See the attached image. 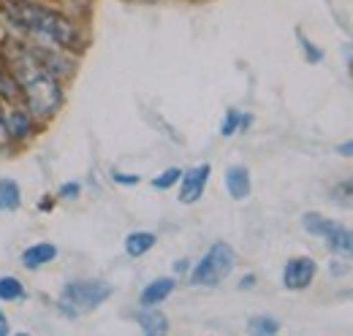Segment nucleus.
Returning <instances> with one entry per match:
<instances>
[{
    "label": "nucleus",
    "mask_w": 353,
    "mask_h": 336,
    "mask_svg": "<svg viewBox=\"0 0 353 336\" xmlns=\"http://www.w3.org/2000/svg\"><path fill=\"white\" fill-rule=\"evenodd\" d=\"M14 84L19 90V95L25 98L28 112L36 120H52L57 114V109L63 106V87L54 74H49L44 63L33 54V49L28 43L11 41L6 43V54H3Z\"/></svg>",
    "instance_id": "obj_1"
},
{
    "label": "nucleus",
    "mask_w": 353,
    "mask_h": 336,
    "mask_svg": "<svg viewBox=\"0 0 353 336\" xmlns=\"http://www.w3.org/2000/svg\"><path fill=\"white\" fill-rule=\"evenodd\" d=\"M6 17L17 30H22L28 39H33V43H46V46L65 49V52H74L82 46L79 28L65 14H60L57 8L41 6L39 0L8 3Z\"/></svg>",
    "instance_id": "obj_2"
},
{
    "label": "nucleus",
    "mask_w": 353,
    "mask_h": 336,
    "mask_svg": "<svg viewBox=\"0 0 353 336\" xmlns=\"http://www.w3.org/2000/svg\"><path fill=\"white\" fill-rule=\"evenodd\" d=\"M114 293V288L106 280H77L68 282L57 295V309L65 317H82L101 304H106Z\"/></svg>",
    "instance_id": "obj_3"
},
{
    "label": "nucleus",
    "mask_w": 353,
    "mask_h": 336,
    "mask_svg": "<svg viewBox=\"0 0 353 336\" xmlns=\"http://www.w3.org/2000/svg\"><path fill=\"white\" fill-rule=\"evenodd\" d=\"M234 266H236V252L231 250L225 242H215L207 250V255L193 266L190 282L201 285V288H215L234 271Z\"/></svg>",
    "instance_id": "obj_4"
},
{
    "label": "nucleus",
    "mask_w": 353,
    "mask_h": 336,
    "mask_svg": "<svg viewBox=\"0 0 353 336\" xmlns=\"http://www.w3.org/2000/svg\"><path fill=\"white\" fill-rule=\"evenodd\" d=\"M302 228L307 231L310 236H321V239H326L329 250L334 252V255L353 260V231L351 228H345V225H340L337 220H329V217H323V214H318V211H307V214L302 217Z\"/></svg>",
    "instance_id": "obj_5"
},
{
    "label": "nucleus",
    "mask_w": 353,
    "mask_h": 336,
    "mask_svg": "<svg viewBox=\"0 0 353 336\" xmlns=\"http://www.w3.org/2000/svg\"><path fill=\"white\" fill-rule=\"evenodd\" d=\"M315 271H318V266H315L312 258H307V255L291 258L285 263V269H283V288L294 291V293L307 291L310 285H312V280H315Z\"/></svg>",
    "instance_id": "obj_6"
},
{
    "label": "nucleus",
    "mask_w": 353,
    "mask_h": 336,
    "mask_svg": "<svg viewBox=\"0 0 353 336\" xmlns=\"http://www.w3.org/2000/svg\"><path fill=\"white\" fill-rule=\"evenodd\" d=\"M210 174H212V166H210V163L188 168V171L179 176V204H196V201L204 196V190H207Z\"/></svg>",
    "instance_id": "obj_7"
},
{
    "label": "nucleus",
    "mask_w": 353,
    "mask_h": 336,
    "mask_svg": "<svg viewBox=\"0 0 353 336\" xmlns=\"http://www.w3.org/2000/svg\"><path fill=\"white\" fill-rule=\"evenodd\" d=\"M33 120L36 117L28 109H8V112H3V133L11 141H25L33 133V125H36Z\"/></svg>",
    "instance_id": "obj_8"
},
{
    "label": "nucleus",
    "mask_w": 353,
    "mask_h": 336,
    "mask_svg": "<svg viewBox=\"0 0 353 336\" xmlns=\"http://www.w3.org/2000/svg\"><path fill=\"white\" fill-rule=\"evenodd\" d=\"M225 190L234 201H245L253 190L250 185V171L245 166H228L225 168Z\"/></svg>",
    "instance_id": "obj_9"
},
{
    "label": "nucleus",
    "mask_w": 353,
    "mask_h": 336,
    "mask_svg": "<svg viewBox=\"0 0 353 336\" xmlns=\"http://www.w3.org/2000/svg\"><path fill=\"white\" fill-rule=\"evenodd\" d=\"M176 288V282L172 277H161V280H152L141 295H139V301H141V306H155V304H161V301H166L172 291Z\"/></svg>",
    "instance_id": "obj_10"
},
{
    "label": "nucleus",
    "mask_w": 353,
    "mask_h": 336,
    "mask_svg": "<svg viewBox=\"0 0 353 336\" xmlns=\"http://www.w3.org/2000/svg\"><path fill=\"white\" fill-rule=\"evenodd\" d=\"M57 258V247L52 242H39V244H30L28 250L22 252V263L25 269H41L46 263H52Z\"/></svg>",
    "instance_id": "obj_11"
},
{
    "label": "nucleus",
    "mask_w": 353,
    "mask_h": 336,
    "mask_svg": "<svg viewBox=\"0 0 353 336\" xmlns=\"http://www.w3.org/2000/svg\"><path fill=\"white\" fill-rule=\"evenodd\" d=\"M136 323L141 326V331L150 336H161L169 331V317L163 315V312H158V309H141L139 315H136Z\"/></svg>",
    "instance_id": "obj_12"
},
{
    "label": "nucleus",
    "mask_w": 353,
    "mask_h": 336,
    "mask_svg": "<svg viewBox=\"0 0 353 336\" xmlns=\"http://www.w3.org/2000/svg\"><path fill=\"white\" fill-rule=\"evenodd\" d=\"M155 242H158L155 233H150V231H133V233L125 236V252L131 258H141V255H147V252L155 247Z\"/></svg>",
    "instance_id": "obj_13"
},
{
    "label": "nucleus",
    "mask_w": 353,
    "mask_h": 336,
    "mask_svg": "<svg viewBox=\"0 0 353 336\" xmlns=\"http://www.w3.org/2000/svg\"><path fill=\"white\" fill-rule=\"evenodd\" d=\"M22 204V190L14 179H0V211H17Z\"/></svg>",
    "instance_id": "obj_14"
},
{
    "label": "nucleus",
    "mask_w": 353,
    "mask_h": 336,
    "mask_svg": "<svg viewBox=\"0 0 353 336\" xmlns=\"http://www.w3.org/2000/svg\"><path fill=\"white\" fill-rule=\"evenodd\" d=\"M25 298V285L17 277H0V301H19Z\"/></svg>",
    "instance_id": "obj_15"
},
{
    "label": "nucleus",
    "mask_w": 353,
    "mask_h": 336,
    "mask_svg": "<svg viewBox=\"0 0 353 336\" xmlns=\"http://www.w3.org/2000/svg\"><path fill=\"white\" fill-rule=\"evenodd\" d=\"M248 331H250V334H261V336L277 334V331H280V323H277L274 317L256 315V317H250V320H248Z\"/></svg>",
    "instance_id": "obj_16"
},
{
    "label": "nucleus",
    "mask_w": 353,
    "mask_h": 336,
    "mask_svg": "<svg viewBox=\"0 0 353 336\" xmlns=\"http://www.w3.org/2000/svg\"><path fill=\"white\" fill-rule=\"evenodd\" d=\"M248 123H250V117H248V114H239L236 109H228V112H225V117H223L221 136L228 138V136H234L239 127H245Z\"/></svg>",
    "instance_id": "obj_17"
},
{
    "label": "nucleus",
    "mask_w": 353,
    "mask_h": 336,
    "mask_svg": "<svg viewBox=\"0 0 353 336\" xmlns=\"http://www.w3.org/2000/svg\"><path fill=\"white\" fill-rule=\"evenodd\" d=\"M179 176H182L179 168H166L163 174H158V176L152 179V187H155V190H169V187H174L176 182H179Z\"/></svg>",
    "instance_id": "obj_18"
},
{
    "label": "nucleus",
    "mask_w": 353,
    "mask_h": 336,
    "mask_svg": "<svg viewBox=\"0 0 353 336\" xmlns=\"http://www.w3.org/2000/svg\"><path fill=\"white\" fill-rule=\"evenodd\" d=\"M296 41H299V46L305 49V57H307V63H312V65H315V63H321V60H323V52H321L315 43L310 41V39L305 36V33H302V30H296Z\"/></svg>",
    "instance_id": "obj_19"
},
{
    "label": "nucleus",
    "mask_w": 353,
    "mask_h": 336,
    "mask_svg": "<svg viewBox=\"0 0 353 336\" xmlns=\"http://www.w3.org/2000/svg\"><path fill=\"white\" fill-rule=\"evenodd\" d=\"M79 193H82V185H79V182H65V185L57 190V196H60V198H68V201L77 198Z\"/></svg>",
    "instance_id": "obj_20"
},
{
    "label": "nucleus",
    "mask_w": 353,
    "mask_h": 336,
    "mask_svg": "<svg viewBox=\"0 0 353 336\" xmlns=\"http://www.w3.org/2000/svg\"><path fill=\"white\" fill-rule=\"evenodd\" d=\"M112 179H114L117 185H125V187L139 185V176H136V174H120V171H114V174H112Z\"/></svg>",
    "instance_id": "obj_21"
},
{
    "label": "nucleus",
    "mask_w": 353,
    "mask_h": 336,
    "mask_svg": "<svg viewBox=\"0 0 353 336\" xmlns=\"http://www.w3.org/2000/svg\"><path fill=\"white\" fill-rule=\"evenodd\" d=\"M334 196H337V198H348V201H353V179L351 182H345L343 187H337Z\"/></svg>",
    "instance_id": "obj_22"
},
{
    "label": "nucleus",
    "mask_w": 353,
    "mask_h": 336,
    "mask_svg": "<svg viewBox=\"0 0 353 336\" xmlns=\"http://www.w3.org/2000/svg\"><path fill=\"white\" fill-rule=\"evenodd\" d=\"M337 155L353 158V138H351V141H345V144H337Z\"/></svg>",
    "instance_id": "obj_23"
},
{
    "label": "nucleus",
    "mask_w": 353,
    "mask_h": 336,
    "mask_svg": "<svg viewBox=\"0 0 353 336\" xmlns=\"http://www.w3.org/2000/svg\"><path fill=\"white\" fill-rule=\"evenodd\" d=\"M253 285H256V277H253V274H248V277L239 280V288H242V291H248V288H253Z\"/></svg>",
    "instance_id": "obj_24"
},
{
    "label": "nucleus",
    "mask_w": 353,
    "mask_h": 336,
    "mask_svg": "<svg viewBox=\"0 0 353 336\" xmlns=\"http://www.w3.org/2000/svg\"><path fill=\"white\" fill-rule=\"evenodd\" d=\"M343 54H345V63H348V71H351V76H353V46H345V49H343Z\"/></svg>",
    "instance_id": "obj_25"
},
{
    "label": "nucleus",
    "mask_w": 353,
    "mask_h": 336,
    "mask_svg": "<svg viewBox=\"0 0 353 336\" xmlns=\"http://www.w3.org/2000/svg\"><path fill=\"white\" fill-rule=\"evenodd\" d=\"M185 269H188V260H176V271H179V274H182V271H185Z\"/></svg>",
    "instance_id": "obj_26"
},
{
    "label": "nucleus",
    "mask_w": 353,
    "mask_h": 336,
    "mask_svg": "<svg viewBox=\"0 0 353 336\" xmlns=\"http://www.w3.org/2000/svg\"><path fill=\"white\" fill-rule=\"evenodd\" d=\"M8 334V326H6V320H3V323H0V336H6Z\"/></svg>",
    "instance_id": "obj_27"
},
{
    "label": "nucleus",
    "mask_w": 353,
    "mask_h": 336,
    "mask_svg": "<svg viewBox=\"0 0 353 336\" xmlns=\"http://www.w3.org/2000/svg\"><path fill=\"white\" fill-rule=\"evenodd\" d=\"M0 136H6V133H3V109H0Z\"/></svg>",
    "instance_id": "obj_28"
},
{
    "label": "nucleus",
    "mask_w": 353,
    "mask_h": 336,
    "mask_svg": "<svg viewBox=\"0 0 353 336\" xmlns=\"http://www.w3.org/2000/svg\"><path fill=\"white\" fill-rule=\"evenodd\" d=\"M131 3H155V0H131Z\"/></svg>",
    "instance_id": "obj_29"
},
{
    "label": "nucleus",
    "mask_w": 353,
    "mask_h": 336,
    "mask_svg": "<svg viewBox=\"0 0 353 336\" xmlns=\"http://www.w3.org/2000/svg\"><path fill=\"white\" fill-rule=\"evenodd\" d=\"M3 320H6V315H3V312H0V323H3Z\"/></svg>",
    "instance_id": "obj_30"
},
{
    "label": "nucleus",
    "mask_w": 353,
    "mask_h": 336,
    "mask_svg": "<svg viewBox=\"0 0 353 336\" xmlns=\"http://www.w3.org/2000/svg\"><path fill=\"white\" fill-rule=\"evenodd\" d=\"M8 3H19V0H8Z\"/></svg>",
    "instance_id": "obj_31"
}]
</instances>
